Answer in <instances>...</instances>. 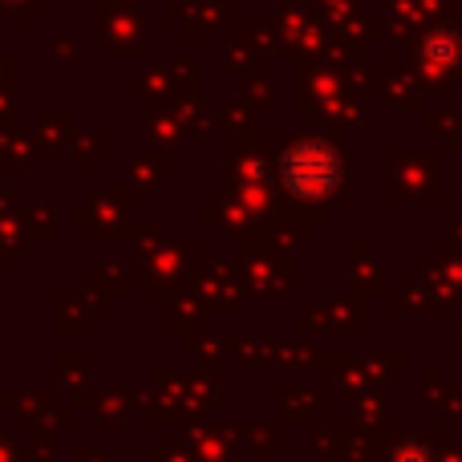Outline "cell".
<instances>
[{"instance_id":"1","label":"cell","mask_w":462,"mask_h":462,"mask_svg":"<svg viewBox=\"0 0 462 462\" xmlns=\"http://www.w3.org/2000/svg\"><path fill=\"white\" fill-rule=\"evenodd\" d=\"M337 175H341V167H337L333 151L320 143H300L288 151L284 159V179L288 187H292L296 195H304V199H312V195H325L337 187Z\"/></svg>"}]
</instances>
